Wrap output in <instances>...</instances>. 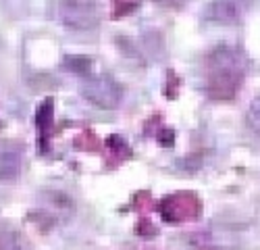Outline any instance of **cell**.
Returning a JSON list of instances; mask_svg holds the SVG:
<instances>
[{"mask_svg": "<svg viewBox=\"0 0 260 250\" xmlns=\"http://www.w3.org/2000/svg\"><path fill=\"white\" fill-rule=\"evenodd\" d=\"M81 96L98 109L113 111L121 104L123 92L115 79H111L108 75H98V77H88L81 83Z\"/></svg>", "mask_w": 260, "mask_h": 250, "instance_id": "7a4b0ae2", "label": "cell"}, {"mask_svg": "<svg viewBox=\"0 0 260 250\" xmlns=\"http://www.w3.org/2000/svg\"><path fill=\"white\" fill-rule=\"evenodd\" d=\"M246 121H248V128L256 134H260V98H254L248 107L246 113Z\"/></svg>", "mask_w": 260, "mask_h": 250, "instance_id": "52a82bcc", "label": "cell"}, {"mask_svg": "<svg viewBox=\"0 0 260 250\" xmlns=\"http://www.w3.org/2000/svg\"><path fill=\"white\" fill-rule=\"evenodd\" d=\"M21 167H23V157L17 148L11 146H3L0 148V179L9 181L15 179L21 173Z\"/></svg>", "mask_w": 260, "mask_h": 250, "instance_id": "8992f818", "label": "cell"}, {"mask_svg": "<svg viewBox=\"0 0 260 250\" xmlns=\"http://www.w3.org/2000/svg\"><path fill=\"white\" fill-rule=\"evenodd\" d=\"M196 200L187 194H179V196H173L167 198L165 202V219L171 221H179V219H187L191 215H196Z\"/></svg>", "mask_w": 260, "mask_h": 250, "instance_id": "5b68a950", "label": "cell"}, {"mask_svg": "<svg viewBox=\"0 0 260 250\" xmlns=\"http://www.w3.org/2000/svg\"><path fill=\"white\" fill-rule=\"evenodd\" d=\"M60 19L71 29H92L98 23V0H62Z\"/></svg>", "mask_w": 260, "mask_h": 250, "instance_id": "3957f363", "label": "cell"}, {"mask_svg": "<svg viewBox=\"0 0 260 250\" xmlns=\"http://www.w3.org/2000/svg\"><path fill=\"white\" fill-rule=\"evenodd\" d=\"M246 75V56L233 46H219L208 56V94L216 100L235 96Z\"/></svg>", "mask_w": 260, "mask_h": 250, "instance_id": "6da1fadb", "label": "cell"}, {"mask_svg": "<svg viewBox=\"0 0 260 250\" xmlns=\"http://www.w3.org/2000/svg\"><path fill=\"white\" fill-rule=\"evenodd\" d=\"M0 250H21V246L17 242H0Z\"/></svg>", "mask_w": 260, "mask_h": 250, "instance_id": "ba28073f", "label": "cell"}, {"mask_svg": "<svg viewBox=\"0 0 260 250\" xmlns=\"http://www.w3.org/2000/svg\"><path fill=\"white\" fill-rule=\"evenodd\" d=\"M158 5H165V7H181L185 0H156Z\"/></svg>", "mask_w": 260, "mask_h": 250, "instance_id": "9c48e42d", "label": "cell"}, {"mask_svg": "<svg viewBox=\"0 0 260 250\" xmlns=\"http://www.w3.org/2000/svg\"><path fill=\"white\" fill-rule=\"evenodd\" d=\"M246 11L244 0H214L208 7L206 19L214 21V23H223V25H235L242 19Z\"/></svg>", "mask_w": 260, "mask_h": 250, "instance_id": "277c9868", "label": "cell"}]
</instances>
